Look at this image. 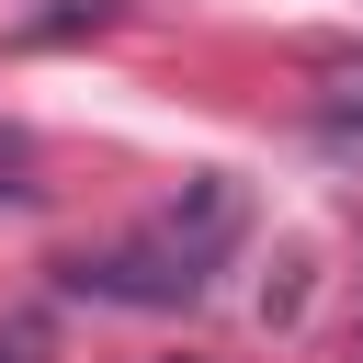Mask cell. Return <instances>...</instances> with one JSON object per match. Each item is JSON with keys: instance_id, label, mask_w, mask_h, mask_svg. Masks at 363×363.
Returning <instances> with one entry per match:
<instances>
[{"instance_id": "1", "label": "cell", "mask_w": 363, "mask_h": 363, "mask_svg": "<svg viewBox=\"0 0 363 363\" xmlns=\"http://www.w3.org/2000/svg\"><path fill=\"white\" fill-rule=\"evenodd\" d=\"M250 238V193H238V170H193L159 216H136L113 250H79L68 261V295H91V306H193L216 272H227V250Z\"/></svg>"}, {"instance_id": "2", "label": "cell", "mask_w": 363, "mask_h": 363, "mask_svg": "<svg viewBox=\"0 0 363 363\" xmlns=\"http://www.w3.org/2000/svg\"><path fill=\"white\" fill-rule=\"evenodd\" d=\"M125 0H34L23 11V45H68V34H102Z\"/></svg>"}, {"instance_id": "3", "label": "cell", "mask_w": 363, "mask_h": 363, "mask_svg": "<svg viewBox=\"0 0 363 363\" xmlns=\"http://www.w3.org/2000/svg\"><path fill=\"white\" fill-rule=\"evenodd\" d=\"M23 193H34V136L0 125V204H23Z\"/></svg>"}]
</instances>
